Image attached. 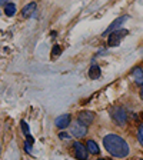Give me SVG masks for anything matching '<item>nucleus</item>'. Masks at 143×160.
Returning a JSON list of instances; mask_svg holds the SVG:
<instances>
[{
    "instance_id": "1",
    "label": "nucleus",
    "mask_w": 143,
    "mask_h": 160,
    "mask_svg": "<svg viewBox=\"0 0 143 160\" xmlns=\"http://www.w3.org/2000/svg\"><path fill=\"white\" fill-rule=\"evenodd\" d=\"M103 144H105V149L113 157L123 159V157H126L129 154L127 143L120 136H117V134H113V133L106 134L103 137Z\"/></svg>"
},
{
    "instance_id": "2",
    "label": "nucleus",
    "mask_w": 143,
    "mask_h": 160,
    "mask_svg": "<svg viewBox=\"0 0 143 160\" xmlns=\"http://www.w3.org/2000/svg\"><path fill=\"white\" fill-rule=\"evenodd\" d=\"M127 34H129V32H127L126 29H120V30L113 32V33L109 34V37H107V46H109V47L119 46L120 42H122V40H123Z\"/></svg>"
},
{
    "instance_id": "3",
    "label": "nucleus",
    "mask_w": 143,
    "mask_h": 160,
    "mask_svg": "<svg viewBox=\"0 0 143 160\" xmlns=\"http://www.w3.org/2000/svg\"><path fill=\"white\" fill-rule=\"evenodd\" d=\"M110 116H112V119L116 122L117 124H120V126H123L125 123H126V112H125L123 107H120V106H115L110 109Z\"/></svg>"
},
{
    "instance_id": "4",
    "label": "nucleus",
    "mask_w": 143,
    "mask_h": 160,
    "mask_svg": "<svg viewBox=\"0 0 143 160\" xmlns=\"http://www.w3.org/2000/svg\"><path fill=\"white\" fill-rule=\"evenodd\" d=\"M127 19H129V16H122V17H117V19L115 20L113 23H112V24H109V27H107V29L105 30L103 36H105V37H109V34H112V33H113V32H116V30H120V29H122V27H120V26H122V24H123Z\"/></svg>"
},
{
    "instance_id": "5",
    "label": "nucleus",
    "mask_w": 143,
    "mask_h": 160,
    "mask_svg": "<svg viewBox=\"0 0 143 160\" xmlns=\"http://www.w3.org/2000/svg\"><path fill=\"white\" fill-rule=\"evenodd\" d=\"M93 120H94V113L90 112V110H83V112H80V113L77 114V122L86 127L89 126Z\"/></svg>"
},
{
    "instance_id": "6",
    "label": "nucleus",
    "mask_w": 143,
    "mask_h": 160,
    "mask_svg": "<svg viewBox=\"0 0 143 160\" xmlns=\"http://www.w3.org/2000/svg\"><path fill=\"white\" fill-rule=\"evenodd\" d=\"M73 149H74V156H76V159L79 160H87V150H86V146H83L82 143H79V142H76V143L73 144Z\"/></svg>"
},
{
    "instance_id": "7",
    "label": "nucleus",
    "mask_w": 143,
    "mask_h": 160,
    "mask_svg": "<svg viewBox=\"0 0 143 160\" xmlns=\"http://www.w3.org/2000/svg\"><path fill=\"white\" fill-rule=\"evenodd\" d=\"M70 122H72L70 114H62V116H59L56 119L54 124H56V127H59V129H66V127L70 124Z\"/></svg>"
},
{
    "instance_id": "8",
    "label": "nucleus",
    "mask_w": 143,
    "mask_h": 160,
    "mask_svg": "<svg viewBox=\"0 0 143 160\" xmlns=\"http://www.w3.org/2000/svg\"><path fill=\"white\" fill-rule=\"evenodd\" d=\"M86 133H87V127L83 126V124L76 123L72 127V134L74 137H83V136H86Z\"/></svg>"
},
{
    "instance_id": "9",
    "label": "nucleus",
    "mask_w": 143,
    "mask_h": 160,
    "mask_svg": "<svg viewBox=\"0 0 143 160\" xmlns=\"http://www.w3.org/2000/svg\"><path fill=\"white\" fill-rule=\"evenodd\" d=\"M132 77H133L136 84L143 86V70L140 69V67H135V69L132 70Z\"/></svg>"
},
{
    "instance_id": "10",
    "label": "nucleus",
    "mask_w": 143,
    "mask_h": 160,
    "mask_svg": "<svg viewBox=\"0 0 143 160\" xmlns=\"http://www.w3.org/2000/svg\"><path fill=\"white\" fill-rule=\"evenodd\" d=\"M34 12H36V3L32 2V3H29L27 6L23 7V10H22V17H23V19H27V17H30Z\"/></svg>"
},
{
    "instance_id": "11",
    "label": "nucleus",
    "mask_w": 143,
    "mask_h": 160,
    "mask_svg": "<svg viewBox=\"0 0 143 160\" xmlns=\"http://www.w3.org/2000/svg\"><path fill=\"white\" fill-rule=\"evenodd\" d=\"M89 77L92 80H96L100 77V67L97 64H93V66L89 69Z\"/></svg>"
},
{
    "instance_id": "12",
    "label": "nucleus",
    "mask_w": 143,
    "mask_h": 160,
    "mask_svg": "<svg viewBox=\"0 0 143 160\" xmlns=\"http://www.w3.org/2000/svg\"><path fill=\"white\" fill-rule=\"evenodd\" d=\"M4 13H6V16L12 17L14 13H16V4L14 3H6V6H4Z\"/></svg>"
},
{
    "instance_id": "13",
    "label": "nucleus",
    "mask_w": 143,
    "mask_h": 160,
    "mask_svg": "<svg viewBox=\"0 0 143 160\" xmlns=\"http://www.w3.org/2000/svg\"><path fill=\"white\" fill-rule=\"evenodd\" d=\"M87 150H89L92 154H97L100 152L99 146H97L96 142H93V140H89V142H87Z\"/></svg>"
},
{
    "instance_id": "14",
    "label": "nucleus",
    "mask_w": 143,
    "mask_h": 160,
    "mask_svg": "<svg viewBox=\"0 0 143 160\" xmlns=\"http://www.w3.org/2000/svg\"><path fill=\"white\" fill-rule=\"evenodd\" d=\"M20 126H22V130H23V133L26 134V137L29 139V142H33L32 136H30V130H29V126H27L26 122H20Z\"/></svg>"
},
{
    "instance_id": "15",
    "label": "nucleus",
    "mask_w": 143,
    "mask_h": 160,
    "mask_svg": "<svg viewBox=\"0 0 143 160\" xmlns=\"http://www.w3.org/2000/svg\"><path fill=\"white\" fill-rule=\"evenodd\" d=\"M60 54H62V47L59 44H54L53 49H52V59H57Z\"/></svg>"
},
{
    "instance_id": "16",
    "label": "nucleus",
    "mask_w": 143,
    "mask_h": 160,
    "mask_svg": "<svg viewBox=\"0 0 143 160\" xmlns=\"http://www.w3.org/2000/svg\"><path fill=\"white\" fill-rule=\"evenodd\" d=\"M137 139H139V143L143 146V124L139 126V130H137Z\"/></svg>"
},
{
    "instance_id": "17",
    "label": "nucleus",
    "mask_w": 143,
    "mask_h": 160,
    "mask_svg": "<svg viewBox=\"0 0 143 160\" xmlns=\"http://www.w3.org/2000/svg\"><path fill=\"white\" fill-rule=\"evenodd\" d=\"M32 143H33V142H29V140L24 143V150H26L27 153H32Z\"/></svg>"
},
{
    "instance_id": "18",
    "label": "nucleus",
    "mask_w": 143,
    "mask_h": 160,
    "mask_svg": "<svg viewBox=\"0 0 143 160\" xmlns=\"http://www.w3.org/2000/svg\"><path fill=\"white\" fill-rule=\"evenodd\" d=\"M59 139H69V134H67V133H60L59 134Z\"/></svg>"
},
{
    "instance_id": "19",
    "label": "nucleus",
    "mask_w": 143,
    "mask_h": 160,
    "mask_svg": "<svg viewBox=\"0 0 143 160\" xmlns=\"http://www.w3.org/2000/svg\"><path fill=\"white\" fill-rule=\"evenodd\" d=\"M140 96H142V97H143V89H142V90H140Z\"/></svg>"
},
{
    "instance_id": "20",
    "label": "nucleus",
    "mask_w": 143,
    "mask_h": 160,
    "mask_svg": "<svg viewBox=\"0 0 143 160\" xmlns=\"http://www.w3.org/2000/svg\"><path fill=\"white\" fill-rule=\"evenodd\" d=\"M99 160H105V159H99Z\"/></svg>"
},
{
    "instance_id": "21",
    "label": "nucleus",
    "mask_w": 143,
    "mask_h": 160,
    "mask_svg": "<svg viewBox=\"0 0 143 160\" xmlns=\"http://www.w3.org/2000/svg\"><path fill=\"white\" fill-rule=\"evenodd\" d=\"M140 160H143V159H140Z\"/></svg>"
}]
</instances>
